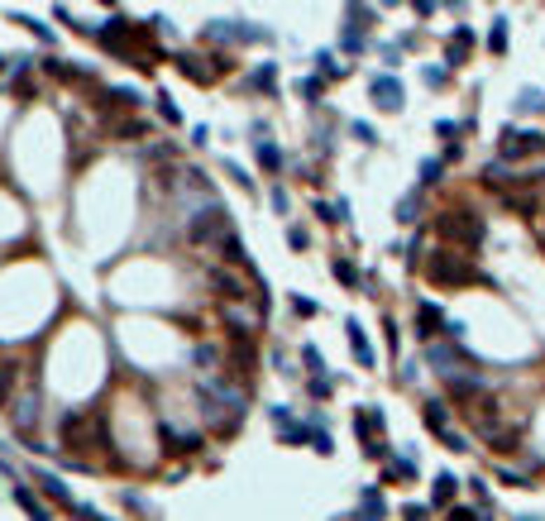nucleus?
Listing matches in <instances>:
<instances>
[{"label":"nucleus","instance_id":"nucleus-1","mask_svg":"<svg viewBox=\"0 0 545 521\" xmlns=\"http://www.w3.org/2000/svg\"><path fill=\"white\" fill-rule=\"evenodd\" d=\"M421 273L431 277L436 287H469V282H478V268H474L464 253H455V249H436V253L421 263Z\"/></svg>","mask_w":545,"mask_h":521},{"label":"nucleus","instance_id":"nucleus-2","mask_svg":"<svg viewBox=\"0 0 545 521\" xmlns=\"http://www.w3.org/2000/svg\"><path fill=\"white\" fill-rule=\"evenodd\" d=\"M436 235L445 239V249L450 244H478L483 239V220L478 216H469V211H440L436 216Z\"/></svg>","mask_w":545,"mask_h":521},{"label":"nucleus","instance_id":"nucleus-3","mask_svg":"<svg viewBox=\"0 0 545 521\" xmlns=\"http://www.w3.org/2000/svg\"><path fill=\"white\" fill-rule=\"evenodd\" d=\"M62 445H67V450H96V445H106L101 416L96 412H67L62 416Z\"/></svg>","mask_w":545,"mask_h":521},{"label":"nucleus","instance_id":"nucleus-4","mask_svg":"<svg viewBox=\"0 0 545 521\" xmlns=\"http://www.w3.org/2000/svg\"><path fill=\"white\" fill-rule=\"evenodd\" d=\"M191 244H211V239H225L230 235V220H225V211L220 206H211V211H201V216L191 220Z\"/></svg>","mask_w":545,"mask_h":521},{"label":"nucleus","instance_id":"nucleus-5","mask_svg":"<svg viewBox=\"0 0 545 521\" xmlns=\"http://www.w3.org/2000/svg\"><path fill=\"white\" fill-rule=\"evenodd\" d=\"M545 153V134L536 130H502V158H531Z\"/></svg>","mask_w":545,"mask_h":521},{"label":"nucleus","instance_id":"nucleus-6","mask_svg":"<svg viewBox=\"0 0 545 521\" xmlns=\"http://www.w3.org/2000/svg\"><path fill=\"white\" fill-rule=\"evenodd\" d=\"M469 421H474L478 436H497L502 431V407L492 397H478V407H469Z\"/></svg>","mask_w":545,"mask_h":521},{"label":"nucleus","instance_id":"nucleus-7","mask_svg":"<svg viewBox=\"0 0 545 521\" xmlns=\"http://www.w3.org/2000/svg\"><path fill=\"white\" fill-rule=\"evenodd\" d=\"M373 101H378V110H402V82L397 77H373Z\"/></svg>","mask_w":545,"mask_h":521},{"label":"nucleus","instance_id":"nucleus-8","mask_svg":"<svg viewBox=\"0 0 545 521\" xmlns=\"http://www.w3.org/2000/svg\"><path fill=\"white\" fill-rule=\"evenodd\" d=\"M34 421H39V397H25V402H15V431L29 440L34 431Z\"/></svg>","mask_w":545,"mask_h":521},{"label":"nucleus","instance_id":"nucleus-9","mask_svg":"<svg viewBox=\"0 0 545 521\" xmlns=\"http://www.w3.org/2000/svg\"><path fill=\"white\" fill-rule=\"evenodd\" d=\"M440 326H445V316H440V306H421L416 311V335H426V340H436Z\"/></svg>","mask_w":545,"mask_h":521},{"label":"nucleus","instance_id":"nucleus-10","mask_svg":"<svg viewBox=\"0 0 545 521\" xmlns=\"http://www.w3.org/2000/svg\"><path fill=\"white\" fill-rule=\"evenodd\" d=\"M507 211H517V216H541V201H536V196L531 192H507Z\"/></svg>","mask_w":545,"mask_h":521},{"label":"nucleus","instance_id":"nucleus-11","mask_svg":"<svg viewBox=\"0 0 545 521\" xmlns=\"http://www.w3.org/2000/svg\"><path fill=\"white\" fill-rule=\"evenodd\" d=\"M39 488H43V493L53 497V502H62V507H67V512H72V507H77V502H72V493H67V488H62V483H57L53 473H39Z\"/></svg>","mask_w":545,"mask_h":521},{"label":"nucleus","instance_id":"nucleus-12","mask_svg":"<svg viewBox=\"0 0 545 521\" xmlns=\"http://www.w3.org/2000/svg\"><path fill=\"white\" fill-rule=\"evenodd\" d=\"M15 502H20V507H25V512H29L34 521H53V517H48V507H43L39 497L29 493V488H15Z\"/></svg>","mask_w":545,"mask_h":521},{"label":"nucleus","instance_id":"nucleus-13","mask_svg":"<svg viewBox=\"0 0 545 521\" xmlns=\"http://www.w3.org/2000/svg\"><path fill=\"white\" fill-rule=\"evenodd\" d=\"M211 282L220 287V297H225V302H240V297H244V287H240L230 273H211Z\"/></svg>","mask_w":545,"mask_h":521},{"label":"nucleus","instance_id":"nucleus-14","mask_svg":"<svg viewBox=\"0 0 545 521\" xmlns=\"http://www.w3.org/2000/svg\"><path fill=\"white\" fill-rule=\"evenodd\" d=\"M350 345H354L359 363H364V368H373V349H368V340H364V330H359V326H350Z\"/></svg>","mask_w":545,"mask_h":521},{"label":"nucleus","instance_id":"nucleus-15","mask_svg":"<svg viewBox=\"0 0 545 521\" xmlns=\"http://www.w3.org/2000/svg\"><path fill=\"white\" fill-rule=\"evenodd\" d=\"M450 497H455V478H450V473H440L436 488H431V502H436V507H450Z\"/></svg>","mask_w":545,"mask_h":521},{"label":"nucleus","instance_id":"nucleus-16","mask_svg":"<svg viewBox=\"0 0 545 521\" xmlns=\"http://www.w3.org/2000/svg\"><path fill=\"white\" fill-rule=\"evenodd\" d=\"M469 43H474V34H469V29H460V34L450 39V62H455V67L464 62V53H469Z\"/></svg>","mask_w":545,"mask_h":521},{"label":"nucleus","instance_id":"nucleus-17","mask_svg":"<svg viewBox=\"0 0 545 521\" xmlns=\"http://www.w3.org/2000/svg\"><path fill=\"white\" fill-rule=\"evenodd\" d=\"M483 182H488V187H507V192H512V177H507V167H502V163H488V167H483Z\"/></svg>","mask_w":545,"mask_h":521},{"label":"nucleus","instance_id":"nucleus-18","mask_svg":"<svg viewBox=\"0 0 545 521\" xmlns=\"http://www.w3.org/2000/svg\"><path fill=\"white\" fill-rule=\"evenodd\" d=\"M426 426H431V431H445V421H450V412H445V407H440V402H426Z\"/></svg>","mask_w":545,"mask_h":521},{"label":"nucleus","instance_id":"nucleus-19","mask_svg":"<svg viewBox=\"0 0 545 521\" xmlns=\"http://www.w3.org/2000/svg\"><path fill=\"white\" fill-rule=\"evenodd\" d=\"M220 253H225L230 263H240V268H244V244H240L235 235H225V239H220Z\"/></svg>","mask_w":545,"mask_h":521},{"label":"nucleus","instance_id":"nucleus-20","mask_svg":"<svg viewBox=\"0 0 545 521\" xmlns=\"http://www.w3.org/2000/svg\"><path fill=\"white\" fill-rule=\"evenodd\" d=\"M416 211H421V196L411 192V196H402V206H397V220H402V225H411V220H416Z\"/></svg>","mask_w":545,"mask_h":521},{"label":"nucleus","instance_id":"nucleus-21","mask_svg":"<svg viewBox=\"0 0 545 521\" xmlns=\"http://www.w3.org/2000/svg\"><path fill=\"white\" fill-rule=\"evenodd\" d=\"M106 101H115V106H125V110H134V106H139V96L130 91V86H115V91H106Z\"/></svg>","mask_w":545,"mask_h":521},{"label":"nucleus","instance_id":"nucleus-22","mask_svg":"<svg viewBox=\"0 0 545 521\" xmlns=\"http://www.w3.org/2000/svg\"><path fill=\"white\" fill-rule=\"evenodd\" d=\"M492 440V450H497V454H507V450H517V431H497V436H488Z\"/></svg>","mask_w":545,"mask_h":521},{"label":"nucleus","instance_id":"nucleus-23","mask_svg":"<svg viewBox=\"0 0 545 521\" xmlns=\"http://www.w3.org/2000/svg\"><path fill=\"white\" fill-rule=\"evenodd\" d=\"M258 163H263V167L272 172V167H282V153H277L272 144H258Z\"/></svg>","mask_w":545,"mask_h":521},{"label":"nucleus","instance_id":"nucleus-24","mask_svg":"<svg viewBox=\"0 0 545 521\" xmlns=\"http://www.w3.org/2000/svg\"><path fill=\"white\" fill-rule=\"evenodd\" d=\"M182 72H187L191 82H211V72H206V67H201L196 57H182Z\"/></svg>","mask_w":545,"mask_h":521},{"label":"nucleus","instance_id":"nucleus-25","mask_svg":"<svg viewBox=\"0 0 545 521\" xmlns=\"http://www.w3.org/2000/svg\"><path fill=\"white\" fill-rule=\"evenodd\" d=\"M488 48H492V53H502V48H507V25H502V20L492 25V34H488Z\"/></svg>","mask_w":545,"mask_h":521},{"label":"nucleus","instance_id":"nucleus-26","mask_svg":"<svg viewBox=\"0 0 545 521\" xmlns=\"http://www.w3.org/2000/svg\"><path fill=\"white\" fill-rule=\"evenodd\" d=\"M335 277H340V282H345V287H354V282H359L354 263H345V258H340V263H335Z\"/></svg>","mask_w":545,"mask_h":521},{"label":"nucleus","instance_id":"nucleus-27","mask_svg":"<svg viewBox=\"0 0 545 521\" xmlns=\"http://www.w3.org/2000/svg\"><path fill=\"white\" fill-rule=\"evenodd\" d=\"M440 172H445V167H440L436 158H426V163H421V182L431 187V182H440Z\"/></svg>","mask_w":545,"mask_h":521},{"label":"nucleus","instance_id":"nucleus-28","mask_svg":"<svg viewBox=\"0 0 545 521\" xmlns=\"http://www.w3.org/2000/svg\"><path fill=\"white\" fill-rule=\"evenodd\" d=\"M158 115H163L167 125H177V120H182V115H177V106H167V96H158Z\"/></svg>","mask_w":545,"mask_h":521},{"label":"nucleus","instance_id":"nucleus-29","mask_svg":"<svg viewBox=\"0 0 545 521\" xmlns=\"http://www.w3.org/2000/svg\"><path fill=\"white\" fill-rule=\"evenodd\" d=\"M311 450H321V454H330V436L321 431V436H311Z\"/></svg>","mask_w":545,"mask_h":521},{"label":"nucleus","instance_id":"nucleus-30","mask_svg":"<svg viewBox=\"0 0 545 521\" xmlns=\"http://www.w3.org/2000/svg\"><path fill=\"white\" fill-rule=\"evenodd\" d=\"M431 517V507H407V521H426Z\"/></svg>","mask_w":545,"mask_h":521},{"label":"nucleus","instance_id":"nucleus-31","mask_svg":"<svg viewBox=\"0 0 545 521\" xmlns=\"http://www.w3.org/2000/svg\"><path fill=\"white\" fill-rule=\"evenodd\" d=\"M450 521H478V517H474L469 507H455V512H450Z\"/></svg>","mask_w":545,"mask_h":521},{"label":"nucleus","instance_id":"nucleus-32","mask_svg":"<svg viewBox=\"0 0 545 521\" xmlns=\"http://www.w3.org/2000/svg\"><path fill=\"white\" fill-rule=\"evenodd\" d=\"M517 521H536V517H517Z\"/></svg>","mask_w":545,"mask_h":521}]
</instances>
